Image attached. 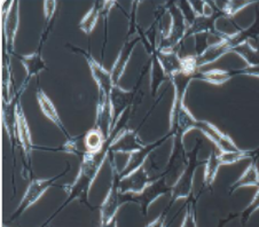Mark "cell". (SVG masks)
<instances>
[{
	"label": "cell",
	"mask_w": 259,
	"mask_h": 227,
	"mask_svg": "<svg viewBox=\"0 0 259 227\" xmlns=\"http://www.w3.org/2000/svg\"><path fill=\"white\" fill-rule=\"evenodd\" d=\"M120 130H122V127L114 131V133L106 140L105 146H103L101 151H99L98 153H94V154H88V155H84L81 157L79 173L75 179V183L69 186L63 187L64 190H66V192L69 193V196L66 202L62 204V207L59 209V211H61L67 204L71 203L72 201L75 200H79L80 202H83L85 203V205L90 207L88 199H89V193L91 190V186H92L93 181L96 180L99 171H100V169L102 168L103 162H105L108 155H109L110 146L113 144L115 137L117 135V133ZM58 212H55L54 216L57 215Z\"/></svg>",
	"instance_id": "cell-1"
},
{
	"label": "cell",
	"mask_w": 259,
	"mask_h": 227,
	"mask_svg": "<svg viewBox=\"0 0 259 227\" xmlns=\"http://www.w3.org/2000/svg\"><path fill=\"white\" fill-rule=\"evenodd\" d=\"M201 148V141H197L196 147L188 154V163L186 168L184 169L183 172L179 174V178L174 186H171L170 192V203L167 208H171L177 200L179 199H188L192 195L193 184H194V175H195V170L197 166L202 164V162L198 160V149Z\"/></svg>",
	"instance_id": "cell-2"
},
{
	"label": "cell",
	"mask_w": 259,
	"mask_h": 227,
	"mask_svg": "<svg viewBox=\"0 0 259 227\" xmlns=\"http://www.w3.org/2000/svg\"><path fill=\"white\" fill-rule=\"evenodd\" d=\"M166 10L171 18V25L167 35L159 41L157 49L164 51H176L177 47L181 44V41L186 38L188 24L177 3L172 2L167 4Z\"/></svg>",
	"instance_id": "cell-3"
},
{
	"label": "cell",
	"mask_w": 259,
	"mask_h": 227,
	"mask_svg": "<svg viewBox=\"0 0 259 227\" xmlns=\"http://www.w3.org/2000/svg\"><path fill=\"white\" fill-rule=\"evenodd\" d=\"M110 158V168H111V185L106 199L103 200L100 205V227H103L109 224L110 221L115 219L116 213H117L122 202V195L118 191V181H119V171L114 161V155L109 153Z\"/></svg>",
	"instance_id": "cell-4"
},
{
	"label": "cell",
	"mask_w": 259,
	"mask_h": 227,
	"mask_svg": "<svg viewBox=\"0 0 259 227\" xmlns=\"http://www.w3.org/2000/svg\"><path fill=\"white\" fill-rule=\"evenodd\" d=\"M171 192V187L167 185V179L165 175H161L159 178L154 179V180L147 186L144 191L139 194H125L122 195V202H135L140 205L141 212L145 217L148 213L149 207L155 201L162 195H165Z\"/></svg>",
	"instance_id": "cell-5"
},
{
	"label": "cell",
	"mask_w": 259,
	"mask_h": 227,
	"mask_svg": "<svg viewBox=\"0 0 259 227\" xmlns=\"http://www.w3.org/2000/svg\"><path fill=\"white\" fill-rule=\"evenodd\" d=\"M64 173L66 172H62L61 174L55 175V177L51 178V179H45V180H38V179H34V180L30 183L28 190H27V192H25V194L23 195L22 200H21V202L19 204V207H17L16 211L11 216L10 221H14L17 219V218H20L21 215H22L25 210L29 209L32 204L36 203L37 201L41 198L42 194H44V193L49 190L50 187L54 185L55 180H58V179L60 177H62Z\"/></svg>",
	"instance_id": "cell-6"
},
{
	"label": "cell",
	"mask_w": 259,
	"mask_h": 227,
	"mask_svg": "<svg viewBox=\"0 0 259 227\" xmlns=\"http://www.w3.org/2000/svg\"><path fill=\"white\" fill-rule=\"evenodd\" d=\"M201 131L211 143H213L220 152H234L239 151V147L235 145L234 141L231 139L230 135L224 133L219 128L208 121H196L193 124V130Z\"/></svg>",
	"instance_id": "cell-7"
},
{
	"label": "cell",
	"mask_w": 259,
	"mask_h": 227,
	"mask_svg": "<svg viewBox=\"0 0 259 227\" xmlns=\"http://www.w3.org/2000/svg\"><path fill=\"white\" fill-rule=\"evenodd\" d=\"M153 180L154 179H150L148 173H147L145 166H141V168L133 171L132 173L119 178V194H139V193L144 191Z\"/></svg>",
	"instance_id": "cell-8"
},
{
	"label": "cell",
	"mask_w": 259,
	"mask_h": 227,
	"mask_svg": "<svg viewBox=\"0 0 259 227\" xmlns=\"http://www.w3.org/2000/svg\"><path fill=\"white\" fill-rule=\"evenodd\" d=\"M136 91H126V89L120 88L118 85H114L109 94V100L113 109L114 116V127L119 123L120 117L123 116L126 110L131 108V105L135 100Z\"/></svg>",
	"instance_id": "cell-9"
},
{
	"label": "cell",
	"mask_w": 259,
	"mask_h": 227,
	"mask_svg": "<svg viewBox=\"0 0 259 227\" xmlns=\"http://www.w3.org/2000/svg\"><path fill=\"white\" fill-rule=\"evenodd\" d=\"M145 145L140 141L137 132L124 126L115 137L113 144L110 146L109 153H122L130 155V154L139 151Z\"/></svg>",
	"instance_id": "cell-10"
},
{
	"label": "cell",
	"mask_w": 259,
	"mask_h": 227,
	"mask_svg": "<svg viewBox=\"0 0 259 227\" xmlns=\"http://www.w3.org/2000/svg\"><path fill=\"white\" fill-rule=\"evenodd\" d=\"M96 128L102 132L103 135L106 137V139L109 138L113 134V131H115L113 109H111L109 97L105 96V94H99Z\"/></svg>",
	"instance_id": "cell-11"
},
{
	"label": "cell",
	"mask_w": 259,
	"mask_h": 227,
	"mask_svg": "<svg viewBox=\"0 0 259 227\" xmlns=\"http://www.w3.org/2000/svg\"><path fill=\"white\" fill-rule=\"evenodd\" d=\"M169 138H171V135L167 133V134L164 135L163 138L155 141V143L149 144V145H145L144 147L139 149V151L130 154L128 161L126 162V165H125V168L119 172V177L120 178L125 177V175L132 173L133 171H136L137 169H139V168H141V166H144V163L146 162L147 158H148V156L150 155V153L154 152L155 149L158 148L161 145H163Z\"/></svg>",
	"instance_id": "cell-12"
},
{
	"label": "cell",
	"mask_w": 259,
	"mask_h": 227,
	"mask_svg": "<svg viewBox=\"0 0 259 227\" xmlns=\"http://www.w3.org/2000/svg\"><path fill=\"white\" fill-rule=\"evenodd\" d=\"M141 40H142L141 35L140 36L135 35L131 38H128L127 41H125V44L123 45L122 50L119 51V53L117 55V58H116L114 66L111 68V71H110L114 85H118V82L120 80V78H122L125 69H126L130 59H131L133 50H135V47L138 42Z\"/></svg>",
	"instance_id": "cell-13"
},
{
	"label": "cell",
	"mask_w": 259,
	"mask_h": 227,
	"mask_svg": "<svg viewBox=\"0 0 259 227\" xmlns=\"http://www.w3.org/2000/svg\"><path fill=\"white\" fill-rule=\"evenodd\" d=\"M15 115H16V135L19 138L21 147L23 149V153L27 158V163L31 161V153H32V140L31 133H30V128L28 125L27 118L24 116L22 106L20 105L19 99L16 101L15 107Z\"/></svg>",
	"instance_id": "cell-14"
},
{
	"label": "cell",
	"mask_w": 259,
	"mask_h": 227,
	"mask_svg": "<svg viewBox=\"0 0 259 227\" xmlns=\"http://www.w3.org/2000/svg\"><path fill=\"white\" fill-rule=\"evenodd\" d=\"M183 140V137H174V149H172L169 164H167L166 170L163 173V175H165L166 179L171 177L172 173H177V171L180 173L183 172L188 163V154L184 147Z\"/></svg>",
	"instance_id": "cell-15"
},
{
	"label": "cell",
	"mask_w": 259,
	"mask_h": 227,
	"mask_svg": "<svg viewBox=\"0 0 259 227\" xmlns=\"http://www.w3.org/2000/svg\"><path fill=\"white\" fill-rule=\"evenodd\" d=\"M80 51L81 53L84 54V57L88 60V63L90 66L91 72H92V76L94 80L99 87V94H105V96L109 97L111 92V88L114 87L113 78H111V74L109 71H107L105 68H103L100 63L96 61L89 53L84 52V51Z\"/></svg>",
	"instance_id": "cell-16"
},
{
	"label": "cell",
	"mask_w": 259,
	"mask_h": 227,
	"mask_svg": "<svg viewBox=\"0 0 259 227\" xmlns=\"http://www.w3.org/2000/svg\"><path fill=\"white\" fill-rule=\"evenodd\" d=\"M234 47L232 42L231 37L226 38L219 42H215V44L209 46L208 49H205L201 54L195 55V61L196 66L198 69L201 67L206 66V64L215 62L219 60L223 55L227 54L228 52H232V49Z\"/></svg>",
	"instance_id": "cell-17"
},
{
	"label": "cell",
	"mask_w": 259,
	"mask_h": 227,
	"mask_svg": "<svg viewBox=\"0 0 259 227\" xmlns=\"http://www.w3.org/2000/svg\"><path fill=\"white\" fill-rule=\"evenodd\" d=\"M155 54L158 59L164 72L169 80L174 78L175 76L183 74L184 72V62L183 58H180L177 51H164L156 49Z\"/></svg>",
	"instance_id": "cell-18"
},
{
	"label": "cell",
	"mask_w": 259,
	"mask_h": 227,
	"mask_svg": "<svg viewBox=\"0 0 259 227\" xmlns=\"http://www.w3.org/2000/svg\"><path fill=\"white\" fill-rule=\"evenodd\" d=\"M220 18L227 19L225 14L222 11H217L213 15L206 16V15H201V16H195L193 23L189 25L187 30L186 38L191 36H197V35H203V33H214L218 31V29L215 28V22Z\"/></svg>",
	"instance_id": "cell-19"
},
{
	"label": "cell",
	"mask_w": 259,
	"mask_h": 227,
	"mask_svg": "<svg viewBox=\"0 0 259 227\" xmlns=\"http://www.w3.org/2000/svg\"><path fill=\"white\" fill-rule=\"evenodd\" d=\"M5 49L8 54H14V40L19 29V2H13V5L6 19L3 21Z\"/></svg>",
	"instance_id": "cell-20"
},
{
	"label": "cell",
	"mask_w": 259,
	"mask_h": 227,
	"mask_svg": "<svg viewBox=\"0 0 259 227\" xmlns=\"http://www.w3.org/2000/svg\"><path fill=\"white\" fill-rule=\"evenodd\" d=\"M36 96H37L38 104H39V107H40V109L42 111V114H44L51 122H53L55 125H57L60 128V130L63 132L64 134L69 137L68 131L66 130V128H64L61 118H60V116H59L57 108H55V106L53 105V102L51 101L50 98L46 96V93L42 91L41 88H38Z\"/></svg>",
	"instance_id": "cell-21"
},
{
	"label": "cell",
	"mask_w": 259,
	"mask_h": 227,
	"mask_svg": "<svg viewBox=\"0 0 259 227\" xmlns=\"http://www.w3.org/2000/svg\"><path fill=\"white\" fill-rule=\"evenodd\" d=\"M17 59L20 60L21 63L24 66L25 70H27V78H25V82L23 84V88L27 86L29 79L32 76L38 75L42 69H47L45 61L41 58L40 51L39 52H34L28 55H17Z\"/></svg>",
	"instance_id": "cell-22"
},
{
	"label": "cell",
	"mask_w": 259,
	"mask_h": 227,
	"mask_svg": "<svg viewBox=\"0 0 259 227\" xmlns=\"http://www.w3.org/2000/svg\"><path fill=\"white\" fill-rule=\"evenodd\" d=\"M248 186H256L259 187V171L256 164V160H253L251 163L243 172V174L234 181L233 185L230 186L228 191H230V194H233L235 191L240 190L241 187H248Z\"/></svg>",
	"instance_id": "cell-23"
},
{
	"label": "cell",
	"mask_w": 259,
	"mask_h": 227,
	"mask_svg": "<svg viewBox=\"0 0 259 227\" xmlns=\"http://www.w3.org/2000/svg\"><path fill=\"white\" fill-rule=\"evenodd\" d=\"M81 140H83V146H84V155H88V154H94L101 151L103 146L106 143V137L103 135L102 132L98 128H92L89 132L81 137ZM81 156V157H83Z\"/></svg>",
	"instance_id": "cell-24"
},
{
	"label": "cell",
	"mask_w": 259,
	"mask_h": 227,
	"mask_svg": "<svg viewBox=\"0 0 259 227\" xmlns=\"http://www.w3.org/2000/svg\"><path fill=\"white\" fill-rule=\"evenodd\" d=\"M234 71L233 70H208V71H201L197 70L195 74L193 75V80L198 79L203 80V82L213 84V85H222L230 80L232 77H234Z\"/></svg>",
	"instance_id": "cell-25"
},
{
	"label": "cell",
	"mask_w": 259,
	"mask_h": 227,
	"mask_svg": "<svg viewBox=\"0 0 259 227\" xmlns=\"http://www.w3.org/2000/svg\"><path fill=\"white\" fill-rule=\"evenodd\" d=\"M16 101L17 98H14V100L10 102V104L3 101V123L12 141H14L16 135Z\"/></svg>",
	"instance_id": "cell-26"
},
{
	"label": "cell",
	"mask_w": 259,
	"mask_h": 227,
	"mask_svg": "<svg viewBox=\"0 0 259 227\" xmlns=\"http://www.w3.org/2000/svg\"><path fill=\"white\" fill-rule=\"evenodd\" d=\"M233 53L240 55L248 66H259V49L251 44V40L241 42L232 49Z\"/></svg>",
	"instance_id": "cell-27"
},
{
	"label": "cell",
	"mask_w": 259,
	"mask_h": 227,
	"mask_svg": "<svg viewBox=\"0 0 259 227\" xmlns=\"http://www.w3.org/2000/svg\"><path fill=\"white\" fill-rule=\"evenodd\" d=\"M155 50L150 53V57H152V64H150V80L152 82H150V87H152V94L154 97L156 96L158 88L164 80H169L162 66L158 62V59L155 54Z\"/></svg>",
	"instance_id": "cell-28"
},
{
	"label": "cell",
	"mask_w": 259,
	"mask_h": 227,
	"mask_svg": "<svg viewBox=\"0 0 259 227\" xmlns=\"http://www.w3.org/2000/svg\"><path fill=\"white\" fill-rule=\"evenodd\" d=\"M222 162L219 160V154L212 151L210 153L209 158L205 162V170H204V187L210 188L213 185L214 179L217 177L218 170L222 166Z\"/></svg>",
	"instance_id": "cell-29"
},
{
	"label": "cell",
	"mask_w": 259,
	"mask_h": 227,
	"mask_svg": "<svg viewBox=\"0 0 259 227\" xmlns=\"http://www.w3.org/2000/svg\"><path fill=\"white\" fill-rule=\"evenodd\" d=\"M101 16V2L94 3L92 8L88 12L81 21L79 22V29L85 32L86 35H90L93 31L94 27L98 22V19Z\"/></svg>",
	"instance_id": "cell-30"
},
{
	"label": "cell",
	"mask_w": 259,
	"mask_h": 227,
	"mask_svg": "<svg viewBox=\"0 0 259 227\" xmlns=\"http://www.w3.org/2000/svg\"><path fill=\"white\" fill-rule=\"evenodd\" d=\"M252 157V151H234V152H220L219 160L223 165L234 164L244 158Z\"/></svg>",
	"instance_id": "cell-31"
},
{
	"label": "cell",
	"mask_w": 259,
	"mask_h": 227,
	"mask_svg": "<svg viewBox=\"0 0 259 227\" xmlns=\"http://www.w3.org/2000/svg\"><path fill=\"white\" fill-rule=\"evenodd\" d=\"M256 2H236V0H232V2H223V7L218 8L222 11L227 19H232L233 16L237 14L241 10L249 5H252Z\"/></svg>",
	"instance_id": "cell-32"
},
{
	"label": "cell",
	"mask_w": 259,
	"mask_h": 227,
	"mask_svg": "<svg viewBox=\"0 0 259 227\" xmlns=\"http://www.w3.org/2000/svg\"><path fill=\"white\" fill-rule=\"evenodd\" d=\"M258 209H259V187L251 202H250L248 207L243 210L242 213H241V221H242L243 225L247 224L250 218H251V216L257 211Z\"/></svg>",
	"instance_id": "cell-33"
},
{
	"label": "cell",
	"mask_w": 259,
	"mask_h": 227,
	"mask_svg": "<svg viewBox=\"0 0 259 227\" xmlns=\"http://www.w3.org/2000/svg\"><path fill=\"white\" fill-rule=\"evenodd\" d=\"M180 227H197L196 225V210L194 205V201L188 202L186 213H185L183 224Z\"/></svg>",
	"instance_id": "cell-34"
},
{
	"label": "cell",
	"mask_w": 259,
	"mask_h": 227,
	"mask_svg": "<svg viewBox=\"0 0 259 227\" xmlns=\"http://www.w3.org/2000/svg\"><path fill=\"white\" fill-rule=\"evenodd\" d=\"M167 212H169V208H165V210L159 215L156 219L153 220L149 224H147L146 227H169L166 225V218H167Z\"/></svg>",
	"instance_id": "cell-35"
},
{
	"label": "cell",
	"mask_w": 259,
	"mask_h": 227,
	"mask_svg": "<svg viewBox=\"0 0 259 227\" xmlns=\"http://www.w3.org/2000/svg\"><path fill=\"white\" fill-rule=\"evenodd\" d=\"M234 75H245V76H253L259 78V66H248L243 68V69L239 70H233Z\"/></svg>",
	"instance_id": "cell-36"
},
{
	"label": "cell",
	"mask_w": 259,
	"mask_h": 227,
	"mask_svg": "<svg viewBox=\"0 0 259 227\" xmlns=\"http://www.w3.org/2000/svg\"><path fill=\"white\" fill-rule=\"evenodd\" d=\"M57 11V2H45L44 3V12L46 21H51Z\"/></svg>",
	"instance_id": "cell-37"
},
{
	"label": "cell",
	"mask_w": 259,
	"mask_h": 227,
	"mask_svg": "<svg viewBox=\"0 0 259 227\" xmlns=\"http://www.w3.org/2000/svg\"><path fill=\"white\" fill-rule=\"evenodd\" d=\"M103 227H117V220H116V218H115L113 221H110L109 224L106 225V226H103Z\"/></svg>",
	"instance_id": "cell-38"
},
{
	"label": "cell",
	"mask_w": 259,
	"mask_h": 227,
	"mask_svg": "<svg viewBox=\"0 0 259 227\" xmlns=\"http://www.w3.org/2000/svg\"><path fill=\"white\" fill-rule=\"evenodd\" d=\"M258 157H259V148L252 151V158H253V160H257Z\"/></svg>",
	"instance_id": "cell-39"
},
{
	"label": "cell",
	"mask_w": 259,
	"mask_h": 227,
	"mask_svg": "<svg viewBox=\"0 0 259 227\" xmlns=\"http://www.w3.org/2000/svg\"><path fill=\"white\" fill-rule=\"evenodd\" d=\"M3 227H7V226H5V225H3Z\"/></svg>",
	"instance_id": "cell-40"
},
{
	"label": "cell",
	"mask_w": 259,
	"mask_h": 227,
	"mask_svg": "<svg viewBox=\"0 0 259 227\" xmlns=\"http://www.w3.org/2000/svg\"><path fill=\"white\" fill-rule=\"evenodd\" d=\"M219 227H222V226H219Z\"/></svg>",
	"instance_id": "cell-41"
}]
</instances>
